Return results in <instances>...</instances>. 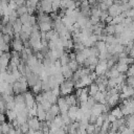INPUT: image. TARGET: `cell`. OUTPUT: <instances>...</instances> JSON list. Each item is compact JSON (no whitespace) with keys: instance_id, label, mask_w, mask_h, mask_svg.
Instances as JSON below:
<instances>
[{"instance_id":"6da1fadb","label":"cell","mask_w":134,"mask_h":134,"mask_svg":"<svg viewBox=\"0 0 134 134\" xmlns=\"http://www.w3.org/2000/svg\"><path fill=\"white\" fill-rule=\"evenodd\" d=\"M74 81L72 79H67L65 80L61 85H60V90H61V95L66 96L68 94H70L73 90H74Z\"/></svg>"},{"instance_id":"7a4b0ae2","label":"cell","mask_w":134,"mask_h":134,"mask_svg":"<svg viewBox=\"0 0 134 134\" xmlns=\"http://www.w3.org/2000/svg\"><path fill=\"white\" fill-rule=\"evenodd\" d=\"M10 59H12V53L9 51L8 52H1V59H0V61H1V71L7 70Z\"/></svg>"},{"instance_id":"3957f363","label":"cell","mask_w":134,"mask_h":134,"mask_svg":"<svg viewBox=\"0 0 134 134\" xmlns=\"http://www.w3.org/2000/svg\"><path fill=\"white\" fill-rule=\"evenodd\" d=\"M57 104L59 105V107H60V111H61V113H66V112H68V109H69V105L67 104V102H66V98H65V96H59L58 97V102H57Z\"/></svg>"},{"instance_id":"277c9868","label":"cell","mask_w":134,"mask_h":134,"mask_svg":"<svg viewBox=\"0 0 134 134\" xmlns=\"http://www.w3.org/2000/svg\"><path fill=\"white\" fill-rule=\"evenodd\" d=\"M32 93H34L32 91H26V92H24L25 103H26V106L28 108H31L35 105V103H36V95H34Z\"/></svg>"},{"instance_id":"5b68a950","label":"cell","mask_w":134,"mask_h":134,"mask_svg":"<svg viewBox=\"0 0 134 134\" xmlns=\"http://www.w3.org/2000/svg\"><path fill=\"white\" fill-rule=\"evenodd\" d=\"M108 13H109V15H111L112 17H116V16L120 15V14H121L120 4H118V3H113V4L108 8Z\"/></svg>"},{"instance_id":"8992f818","label":"cell","mask_w":134,"mask_h":134,"mask_svg":"<svg viewBox=\"0 0 134 134\" xmlns=\"http://www.w3.org/2000/svg\"><path fill=\"white\" fill-rule=\"evenodd\" d=\"M28 125H29V128L30 129H35V130H40V127H41V120L37 117V116H32V117H29L28 120H27Z\"/></svg>"},{"instance_id":"52a82bcc","label":"cell","mask_w":134,"mask_h":134,"mask_svg":"<svg viewBox=\"0 0 134 134\" xmlns=\"http://www.w3.org/2000/svg\"><path fill=\"white\" fill-rule=\"evenodd\" d=\"M40 3H41L42 12L47 13V14H51L53 12L52 10V2H50L49 0H41Z\"/></svg>"},{"instance_id":"ba28073f","label":"cell","mask_w":134,"mask_h":134,"mask_svg":"<svg viewBox=\"0 0 134 134\" xmlns=\"http://www.w3.org/2000/svg\"><path fill=\"white\" fill-rule=\"evenodd\" d=\"M106 99H107V103H108L111 107H114V106L118 103V100L120 99L119 92L114 93V94H111V95H107V96H106Z\"/></svg>"},{"instance_id":"9c48e42d","label":"cell","mask_w":134,"mask_h":134,"mask_svg":"<svg viewBox=\"0 0 134 134\" xmlns=\"http://www.w3.org/2000/svg\"><path fill=\"white\" fill-rule=\"evenodd\" d=\"M24 47H25L24 46V42L21 39H15L14 38V40L12 41V48H13V50H17V51L21 52Z\"/></svg>"},{"instance_id":"30bf717a","label":"cell","mask_w":134,"mask_h":134,"mask_svg":"<svg viewBox=\"0 0 134 134\" xmlns=\"http://www.w3.org/2000/svg\"><path fill=\"white\" fill-rule=\"evenodd\" d=\"M27 77V83H28V86L29 87H32L39 80H40V74L39 73H36V72H31L29 75L26 76Z\"/></svg>"},{"instance_id":"8fae6325","label":"cell","mask_w":134,"mask_h":134,"mask_svg":"<svg viewBox=\"0 0 134 134\" xmlns=\"http://www.w3.org/2000/svg\"><path fill=\"white\" fill-rule=\"evenodd\" d=\"M79 108H80V107H79L77 105H72V106H70L69 109H68V115H69V117L71 118L72 121L76 120V113H77V111H79Z\"/></svg>"},{"instance_id":"7c38bea8","label":"cell","mask_w":134,"mask_h":134,"mask_svg":"<svg viewBox=\"0 0 134 134\" xmlns=\"http://www.w3.org/2000/svg\"><path fill=\"white\" fill-rule=\"evenodd\" d=\"M61 72L63 73V75L65 76V79L67 80V79H71L72 77V75H73V71L70 69V67L68 66V64L67 65H63L62 66V69H61Z\"/></svg>"},{"instance_id":"4fadbf2b","label":"cell","mask_w":134,"mask_h":134,"mask_svg":"<svg viewBox=\"0 0 134 134\" xmlns=\"http://www.w3.org/2000/svg\"><path fill=\"white\" fill-rule=\"evenodd\" d=\"M39 24V28H40V31H49L52 29V22H41V23H38Z\"/></svg>"},{"instance_id":"5bb4252c","label":"cell","mask_w":134,"mask_h":134,"mask_svg":"<svg viewBox=\"0 0 134 134\" xmlns=\"http://www.w3.org/2000/svg\"><path fill=\"white\" fill-rule=\"evenodd\" d=\"M5 114H6V118H7V120H8L9 122L14 121V120L17 118V115H18V113L16 112L15 109H7V110L5 111Z\"/></svg>"},{"instance_id":"9a60e30c","label":"cell","mask_w":134,"mask_h":134,"mask_svg":"<svg viewBox=\"0 0 134 134\" xmlns=\"http://www.w3.org/2000/svg\"><path fill=\"white\" fill-rule=\"evenodd\" d=\"M65 98H66V102H67V104H68L69 106L77 105V104H79V99H77V96H76L75 94H71V93H70V94L66 95Z\"/></svg>"},{"instance_id":"2e32d148","label":"cell","mask_w":134,"mask_h":134,"mask_svg":"<svg viewBox=\"0 0 134 134\" xmlns=\"http://www.w3.org/2000/svg\"><path fill=\"white\" fill-rule=\"evenodd\" d=\"M13 127V124L12 122H5V121H3V122H1V126H0V133L1 134H8V132H9V129Z\"/></svg>"},{"instance_id":"e0dca14e","label":"cell","mask_w":134,"mask_h":134,"mask_svg":"<svg viewBox=\"0 0 134 134\" xmlns=\"http://www.w3.org/2000/svg\"><path fill=\"white\" fill-rule=\"evenodd\" d=\"M75 53H76V58H75V60L79 62V64H80V65H84L85 61L87 60V57H86V54L83 52V50H80V51H75Z\"/></svg>"},{"instance_id":"ac0fdd59","label":"cell","mask_w":134,"mask_h":134,"mask_svg":"<svg viewBox=\"0 0 134 134\" xmlns=\"http://www.w3.org/2000/svg\"><path fill=\"white\" fill-rule=\"evenodd\" d=\"M110 113H112L116 118H121V117H124V113H122V110H121V108H120V106H118V107H113L112 109H111V112Z\"/></svg>"},{"instance_id":"d6986e66","label":"cell","mask_w":134,"mask_h":134,"mask_svg":"<svg viewBox=\"0 0 134 134\" xmlns=\"http://www.w3.org/2000/svg\"><path fill=\"white\" fill-rule=\"evenodd\" d=\"M129 64H126V63H119V62H117L116 64H115V67H116V69L120 72V73H126L127 72V70L129 69Z\"/></svg>"},{"instance_id":"ffe728a7","label":"cell","mask_w":134,"mask_h":134,"mask_svg":"<svg viewBox=\"0 0 134 134\" xmlns=\"http://www.w3.org/2000/svg\"><path fill=\"white\" fill-rule=\"evenodd\" d=\"M31 91L34 92V94H38V93L42 92V80L41 79L31 87Z\"/></svg>"},{"instance_id":"44dd1931","label":"cell","mask_w":134,"mask_h":134,"mask_svg":"<svg viewBox=\"0 0 134 134\" xmlns=\"http://www.w3.org/2000/svg\"><path fill=\"white\" fill-rule=\"evenodd\" d=\"M22 25H23V23H22V21L20 20V18H18L14 23H13V28H14V31L15 32H20L21 30H22Z\"/></svg>"},{"instance_id":"7402d4cb","label":"cell","mask_w":134,"mask_h":134,"mask_svg":"<svg viewBox=\"0 0 134 134\" xmlns=\"http://www.w3.org/2000/svg\"><path fill=\"white\" fill-rule=\"evenodd\" d=\"M88 87H89V95H91V96H93L97 91H99L98 85H97L95 82H92Z\"/></svg>"},{"instance_id":"603a6c76","label":"cell","mask_w":134,"mask_h":134,"mask_svg":"<svg viewBox=\"0 0 134 134\" xmlns=\"http://www.w3.org/2000/svg\"><path fill=\"white\" fill-rule=\"evenodd\" d=\"M95 46H96V48L99 50V52H102V51H106L107 50V42L106 41H97L96 43H95Z\"/></svg>"},{"instance_id":"cb8c5ba5","label":"cell","mask_w":134,"mask_h":134,"mask_svg":"<svg viewBox=\"0 0 134 134\" xmlns=\"http://www.w3.org/2000/svg\"><path fill=\"white\" fill-rule=\"evenodd\" d=\"M68 66L70 67V69L73 71V72H75L79 68H80V64H79V62L76 61V60H70L69 61V63H68Z\"/></svg>"},{"instance_id":"d4e9b609","label":"cell","mask_w":134,"mask_h":134,"mask_svg":"<svg viewBox=\"0 0 134 134\" xmlns=\"http://www.w3.org/2000/svg\"><path fill=\"white\" fill-rule=\"evenodd\" d=\"M126 125H127L130 129L134 130V116H133L132 114L126 116Z\"/></svg>"},{"instance_id":"484cf974","label":"cell","mask_w":134,"mask_h":134,"mask_svg":"<svg viewBox=\"0 0 134 134\" xmlns=\"http://www.w3.org/2000/svg\"><path fill=\"white\" fill-rule=\"evenodd\" d=\"M105 30H106L107 35H115V25L108 23L107 26L105 27Z\"/></svg>"},{"instance_id":"4316f807","label":"cell","mask_w":134,"mask_h":134,"mask_svg":"<svg viewBox=\"0 0 134 134\" xmlns=\"http://www.w3.org/2000/svg\"><path fill=\"white\" fill-rule=\"evenodd\" d=\"M13 89H14V93H15V94L22 93V91H21V83H20L18 80L13 84Z\"/></svg>"},{"instance_id":"83f0119b","label":"cell","mask_w":134,"mask_h":134,"mask_svg":"<svg viewBox=\"0 0 134 134\" xmlns=\"http://www.w3.org/2000/svg\"><path fill=\"white\" fill-rule=\"evenodd\" d=\"M60 60H61V63H62V65H67L68 63H69V61H70V58H69V53H67V52H64L61 57H60Z\"/></svg>"},{"instance_id":"f1b7e54d","label":"cell","mask_w":134,"mask_h":134,"mask_svg":"<svg viewBox=\"0 0 134 134\" xmlns=\"http://www.w3.org/2000/svg\"><path fill=\"white\" fill-rule=\"evenodd\" d=\"M48 111H50L53 115H59L60 113H61V111H60V107H59V105L58 104H52V106L50 107V109L48 110Z\"/></svg>"},{"instance_id":"f546056e","label":"cell","mask_w":134,"mask_h":134,"mask_svg":"<svg viewBox=\"0 0 134 134\" xmlns=\"http://www.w3.org/2000/svg\"><path fill=\"white\" fill-rule=\"evenodd\" d=\"M53 75H54V79H55L57 83H58V84H60V85H61V84L66 80L62 72H57V73H55V74H53Z\"/></svg>"},{"instance_id":"4dcf8cb0","label":"cell","mask_w":134,"mask_h":134,"mask_svg":"<svg viewBox=\"0 0 134 134\" xmlns=\"http://www.w3.org/2000/svg\"><path fill=\"white\" fill-rule=\"evenodd\" d=\"M17 13L19 14V17L20 16H22V15H24V14H27L28 13V10H27V6L24 4V5H21V6H18V8H17Z\"/></svg>"},{"instance_id":"1f68e13d","label":"cell","mask_w":134,"mask_h":134,"mask_svg":"<svg viewBox=\"0 0 134 134\" xmlns=\"http://www.w3.org/2000/svg\"><path fill=\"white\" fill-rule=\"evenodd\" d=\"M126 29V26L122 24V23H118V24H115V34L119 35L121 34L124 30Z\"/></svg>"},{"instance_id":"d6a6232c","label":"cell","mask_w":134,"mask_h":134,"mask_svg":"<svg viewBox=\"0 0 134 134\" xmlns=\"http://www.w3.org/2000/svg\"><path fill=\"white\" fill-rule=\"evenodd\" d=\"M85 47L86 46L83 42H75L74 46H73V49H74V51H80V50H83Z\"/></svg>"},{"instance_id":"836d02e7","label":"cell","mask_w":134,"mask_h":134,"mask_svg":"<svg viewBox=\"0 0 134 134\" xmlns=\"http://www.w3.org/2000/svg\"><path fill=\"white\" fill-rule=\"evenodd\" d=\"M124 17L121 16V14L120 15H118V16H116V17H113V20H112V22H111V24H118V23H121L122 21H124Z\"/></svg>"},{"instance_id":"e575fe53","label":"cell","mask_w":134,"mask_h":134,"mask_svg":"<svg viewBox=\"0 0 134 134\" xmlns=\"http://www.w3.org/2000/svg\"><path fill=\"white\" fill-rule=\"evenodd\" d=\"M19 18H20V20L22 21V23H23V24H24V23H29V20H30V15L27 13V14H24V15L20 16Z\"/></svg>"},{"instance_id":"d590c367","label":"cell","mask_w":134,"mask_h":134,"mask_svg":"<svg viewBox=\"0 0 134 134\" xmlns=\"http://www.w3.org/2000/svg\"><path fill=\"white\" fill-rule=\"evenodd\" d=\"M86 132L89 133V134L94 133V132H95V124H91V122H89V125H88L87 128H86Z\"/></svg>"},{"instance_id":"8d00e7d4","label":"cell","mask_w":134,"mask_h":134,"mask_svg":"<svg viewBox=\"0 0 134 134\" xmlns=\"http://www.w3.org/2000/svg\"><path fill=\"white\" fill-rule=\"evenodd\" d=\"M41 105L43 106V108H44L46 111H48V110L50 109V107L52 106V103H51L50 100H46V99H44V100H43V103H42Z\"/></svg>"},{"instance_id":"74e56055","label":"cell","mask_w":134,"mask_h":134,"mask_svg":"<svg viewBox=\"0 0 134 134\" xmlns=\"http://www.w3.org/2000/svg\"><path fill=\"white\" fill-rule=\"evenodd\" d=\"M127 76H134V64H131L129 66V69L126 72Z\"/></svg>"},{"instance_id":"f35d334b","label":"cell","mask_w":134,"mask_h":134,"mask_svg":"<svg viewBox=\"0 0 134 134\" xmlns=\"http://www.w3.org/2000/svg\"><path fill=\"white\" fill-rule=\"evenodd\" d=\"M20 128H21V130H22V133H28V130H29V125H28V122L26 121V122L22 124V125L20 126Z\"/></svg>"},{"instance_id":"ab89813d","label":"cell","mask_w":134,"mask_h":134,"mask_svg":"<svg viewBox=\"0 0 134 134\" xmlns=\"http://www.w3.org/2000/svg\"><path fill=\"white\" fill-rule=\"evenodd\" d=\"M54 117H55V115H53L50 111H47V112H46V120H48V121H52V120L54 119Z\"/></svg>"},{"instance_id":"60d3db41","label":"cell","mask_w":134,"mask_h":134,"mask_svg":"<svg viewBox=\"0 0 134 134\" xmlns=\"http://www.w3.org/2000/svg\"><path fill=\"white\" fill-rule=\"evenodd\" d=\"M109 16V13H108V10H104V12H102V15H100V21H106V19H107V17Z\"/></svg>"},{"instance_id":"b9f144b4","label":"cell","mask_w":134,"mask_h":134,"mask_svg":"<svg viewBox=\"0 0 134 134\" xmlns=\"http://www.w3.org/2000/svg\"><path fill=\"white\" fill-rule=\"evenodd\" d=\"M9 22V15H4L2 16V25H5Z\"/></svg>"},{"instance_id":"7bdbcfd3","label":"cell","mask_w":134,"mask_h":134,"mask_svg":"<svg viewBox=\"0 0 134 134\" xmlns=\"http://www.w3.org/2000/svg\"><path fill=\"white\" fill-rule=\"evenodd\" d=\"M107 119H108L110 122H113V121H115L117 118H116L112 113H108V115H107Z\"/></svg>"},{"instance_id":"ee69618b","label":"cell","mask_w":134,"mask_h":134,"mask_svg":"<svg viewBox=\"0 0 134 134\" xmlns=\"http://www.w3.org/2000/svg\"><path fill=\"white\" fill-rule=\"evenodd\" d=\"M96 118H97V116H96V115H94V114H91V116L89 117V122H91V124H95V121H96Z\"/></svg>"},{"instance_id":"f6af8a7d","label":"cell","mask_w":134,"mask_h":134,"mask_svg":"<svg viewBox=\"0 0 134 134\" xmlns=\"http://www.w3.org/2000/svg\"><path fill=\"white\" fill-rule=\"evenodd\" d=\"M99 7H100V9H102L103 12H104V10H108V8H109L104 2H100V3H99Z\"/></svg>"},{"instance_id":"bcb514c9","label":"cell","mask_w":134,"mask_h":134,"mask_svg":"<svg viewBox=\"0 0 134 134\" xmlns=\"http://www.w3.org/2000/svg\"><path fill=\"white\" fill-rule=\"evenodd\" d=\"M104 3H105L108 7H110V6L114 3V1H113V0H104Z\"/></svg>"},{"instance_id":"7dc6e473","label":"cell","mask_w":134,"mask_h":134,"mask_svg":"<svg viewBox=\"0 0 134 134\" xmlns=\"http://www.w3.org/2000/svg\"><path fill=\"white\" fill-rule=\"evenodd\" d=\"M15 1H16V3L18 4V6L24 5V4H25V2H26V0H15Z\"/></svg>"},{"instance_id":"c3c4849f","label":"cell","mask_w":134,"mask_h":134,"mask_svg":"<svg viewBox=\"0 0 134 134\" xmlns=\"http://www.w3.org/2000/svg\"><path fill=\"white\" fill-rule=\"evenodd\" d=\"M112 20H113V17H112L111 15H109V16L107 17V19H106V21H105V22L108 24V23H111V22H112Z\"/></svg>"},{"instance_id":"681fc988","label":"cell","mask_w":134,"mask_h":134,"mask_svg":"<svg viewBox=\"0 0 134 134\" xmlns=\"http://www.w3.org/2000/svg\"><path fill=\"white\" fill-rule=\"evenodd\" d=\"M5 117H6V114L5 113H1V115H0V121L3 122L5 120Z\"/></svg>"},{"instance_id":"f907efd6","label":"cell","mask_w":134,"mask_h":134,"mask_svg":"<svg viewBox=\"0 0 134 134\" xmlns=\"http://www.w3.org/2000/svg\"><path fill=\"white\" fill-rule=\"evenodd\" d=\"M129 55L130 57H132V58H134V46L130 49V52H129Z\"/></svg>"},{"instance_id":"816d5d0a","label":"cell","mask_w":134,"mask_h":134,"mask_svg":"<svg viewBox=\"0 0 134 134\" xmlns=\"http://www.w3.org/2000/svg\"><path fill=\"white\" fill-rule=\"evenodd\" d=\"M128 2H129V4H130L131 8H134V0H129Z\"/></svg>"},{"instance_id":"f5cc1de1","label":"cell","mask_w":134,"mask_h":134,"mask_svg":"<svg viewBox=\"0 0 134 134\" xmlns=\"http://www.w3.org/2000/svg\"><path fill=\"white\" fill-rule=\"evenodd\" d=\"M97 2H98V3H100V2H104V0H97Z\"/></svg>"},{"instance_id":"db71d44e","label":"cell","mask_w":134,"mask_h":134,"mask_svg":"<svg viewBox=\"0 0 134 134\" xmlns=\"http://www.w3.org/2000/svg\"><path fill=\"white\" fill-rule=\"evenodd\" d=\"M120 1H121V2H128L129 0H120Z\"/></svg>"}]
</instances>
